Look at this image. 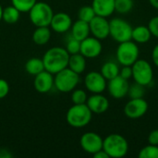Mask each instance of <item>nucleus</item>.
Instances as JSON below:
<instances>
[{
    "mask_svg": "<svg viewBox=\"0 0 158 158\" xmlns=\"http://www.w3.org/2000/svg\"><path fill=\"white\" fill-rule=\"evenodd\" d=\"M69 54L64 47L54 46L48 49L43 56L44 69L53 75L68 68Z\"/></svg>",
    "mask_w": 158,
    "mask_h": 158,
    "instance_id": "1",
    "label": "nucleus"
},
{
    "mask_svg": "<svg viewBox=\"0 0 158 158\" xmlns=\"http://www.w3.org/2000/svg\"><path fill=\"white\" fill-rule=\"evenodd\" d=\"M103 150L109 158H122L126 156L129 152V143L124 136L112 133L104 139Z\"/></svg>",
    "mask_w": 158,
    "mask_h": 158,
    "instance_id": "2",
    "label": "nucleus"
},
{
    "mask_svg": "<svg viewBox=\"0 0 158 158\" xmlns=\"http://www.w3.org/2000/svg\"><path fill=\"white\" fill-rule=\"evenodd\" d=\"M93 118V113L86 104L73 105L67 112L66 119L73 128H83L87 126Z\"/></svg>",
    "mask_w": 158,
    "mask_h": 158,
    "instance_id": "3",
    "label": "nucleus"
},
{
    "mask_svg": "<svg viewBox=\"0 0 158 158\" xmlns=\"http://www.w3.org/2000/svg\"><path fill=\"white\" fill-rule=\"evenodd\" d=\"M140 56V49L138 44L130 40L118 44L116 51L117 62L120 66H132Z\"/></svg>",
    "mask_w": 158,
    "mask_h": 158,
    "instance_id": "4",
    "label": "nucleus"
},
{
    "mask_svg": "<svg viewBox=\"0 0 158 158\" xmlns=\"http://www.w3.org/2000/svg\"><path fill=\"white\" fill-rule=\"evenodd\" d=\"M30 19L35 27H49L54 12L49 4L45 2H36L29 11Z\"/></svg>",
    "mask_w": 158,
    "mask_h": 158,
    "instance_id": "5",
    "label": "nucleus"
},
{
    "mask_svg": "<svg viewBox=\"0 0 158 158\" xmlns=\"http://www.w3.org/2000/svg\"><path fill=\"white\" fill-rule=\"evenodd\" d=\"M79 75L69 68H66L55 74L54 85L61 93L72 92L80 81Z\"/></svg>",
    "mask_w": 158,
    "mask_h": 158,
    "instance_id": "6",
    "label": "nucleus"
},
{
    "mask_svg": "<svg viewBox=\"0 0 158 158\" xmlns=\"http://www.w3.org/2000/svg\"><path fill=\"white\" fill-rule=\"evenodd\" d=\"M132 29L131 25L123 19L114 18L109 20V36L118 44L131 40Z\"/></svg>",
    "mask_w": 158,
    "mask_h": 158,
    "instance_id": "7",
    "label": "nucleus"
},
{
    "mask_svg": "<svg viewBox=\"0 0 158 158\" xmlns=\"http://www.w3.org/2000/svg\"><path fill=\"white\" fill-rule=\"evenodd\" d=\"M132 79L135 82L148 86L153 82L154 70L150 62L145 59H138L132 66Z\"/></svg>",
    "mask_w": 158,
    "mask_h": 158,
    "instance_id": "8",
    "label": "nucleus"
},
{
    "mask_svg": "<svg viewBox=\"0 0 158 158\" xmlns=\"http://www.w3.org/2000/svg\"><path fill=\"white\" fill-rule=\"evenodd\" d=\"M149 106L143 98L130 99L124 106V114L127 118L136 119L143 117L148 111Z\"/></svg>",
    "mask_w": 158,
    "mask_h": 158,
    "instance_id": "9",
    "label": "nucleus"
},
{
    "mask_svg": "<svg viewBox=\"0 0 158 158\" xmlns=\"http://www.w3.org/2000/svg\"><path fill=\"white\" fill-rule=\"evenodd\" d=\"M84 85L92 94H103L107 86V81L99 71H91L84 78Z\"/></svg>",
    "mask_w": 158,
    "mask_h": 158,
    "instance_id": "10",
    "label": "nucleus"
},
{
    "mask_svg": "<svg viewBox=\"0 0 158 158\" xmlns=\"http://www.w3.org/2000/svg\"><path fill=\"white\" fill-rule=\"evenodd\" d=\"M104 139L95 132L88 131L82 134L80 140L81 146L82 150L90 155H94L96 152L103 149Z\"/></svg>",
    "mask_w": 158,
    "mask_h": 158,
    "instance_id": "11",
    "label": "nucleus"
},
{
    "mask_svg": "<svg viewBox=\"0 0 158 158\" xmlns=\"http://www.w3.org/2000/svg\"><path fill=\"white\" fill-rule=\"evenodd\" d=\"M103 51V45L101 40L92 36H88L81 42L80 53L86 58H95L101 55Z\"/></svg>",
    "mask_w": 158,
    "mask_h": 158,
    "instance_id": "12",
    "label": "nucleus"
},
{
    "mask_svg": "<svg viewBox=\"0 0 158 158\" xmlns=\"http://www.w3.org/2000/svg\"><path fill=\"white\" fill-rule=\"evenodd\" d=\"M130 83L128 80L123 79L119 75L116 78L107 81L106 89L109 94L115 99H121L128 95Z\"/></svg>",
    "mask_w": 158,
    "mask_h": 158,
    "instance_id": "13",
    "label": "nucleus"
},
{
    "mask_svg": "<svg viewBox=\"0 0 158 158\" xmlns=\"http://www.w3.org/2000/svg\"><path fill=\"white\" fill-rule=\"evenodd\" d=\"M90 31L94 37L99 40H105L109 36V20L101 16H95L90 22Z\"/></svg>",
    "mask_w": 158,
    "mask_h": 158,
    "instance_id": "14",
    "label": "nucleus"
},
{
    "mask_svg": "<svg viewBox=\"0 0 158 158\" xmlns=\"http://www.w3.org/2000/svg\"><path fill=\"white\" fill-rule=\"evenodd\" d=\"M86 105L90 108L93 114H104L109 108L108 99L102 94H93L88 97Z\"/></svg>",
    "mask_w": 158,
    "mask_h": 158,
    "instance_id": "15",
    "label": "nucleus"
},
{
    "mask_svg": "<svg viewBox=\"0 0 158 158\" xmlns=\"http://www.w3.org/2000/svg\"><path fill=\"white\" fill-rule=\"evenodd\" d=\"M34 89L40 94H46L54 86V76L47 70H44L39 74L35 75L33 81Z\"/></svg>",
    "mask_w": 158,
    "mask_h": 158,
    "instance_id": "16",
    "label": "nucleus"
},
{
    "mask_svg": "<svg viewBox=\"0 0 158 158\" xmlns=\"http://www.w3.org/2000/svg\"><path fill=\"white\" fill-rule=\"evenodd\" d=\"M71 25H72V19L70 16L64 12L54 14L50 23V27L52 28V30L58 33H63L68 31L71 28Z\"/></svg>",
    "mask_w": 158,
    "mask_h": 158,
    "instance_id": "17",
    "label": "nucleus"
},
{
    "mask_svg": "<svg viewBox=\"0 0 158 158\" xmlns=\"http://www.w3.org/2000/svg\"><path fill=\"white\" fill-rule=\"evenodd\" d=\"M92 6L97 16L108 18L115 12V0H93Z\"/></svg>",
    "mask_w": 158,
    "mask_h": 158,
    "instance_id": "18",
    "label": "nucleus"
},
{
    "mask_svg": "<svg viewBox=\"0 0 158 158\" xmlns=\"http://www.w3.org/2000/svg\"><path fill=\"white\" fill-rule=\"evenodd\" d=\"M71 36L79 41H82L85 38H87L91 31H90V26L89 22L83 21L81 19H78L71 25Z\"/></svg>",
    "mask_w": 158,
    "mask_h": 158,
    "instance_id": "19",
    "label": "nucleus"
},
{
    "mask_svg": "<svg viewBox=\"0 0 158 158\" xmlns=\"http://www.w3.org/2000/svg\"><path fill=\"white\" fill-rule=\"evenodd\" d=\"M152 33L148 28V26L139 25L132 29L131 32V40L136 44H146L151 40Z\"/></svg>",
    "mask_w": 158,
    "mask_h": 158,
    "instance_id": "20",
    "label": "nucleus"
},
{
    "mask_svg": "<svg viewBox=\"0 0 158 158\" xmlns=\"http://www.w3.org/2000/svg\"><path fill=\"white\" fill-rule=\"evenodd\" d=\"M68 68L78 74L82 73L86 69V57L81 53L69 55Z\"/></svg>",
    "mask_w": 158,
    "mask_h": 158,
    "instance_id": "21",
    "label": "nucleus"
},
{
    "mask_svg": "<svg viewBox=\"0 0 158 158\" xmlns=\"http://www.w3.org/2000/svg\"><path fill=\"white\" fill-rule=\"evenodd\" d=\"M119 64L115 61H106L101 67L100 72L106 78V81L112 80L119 75Z\"/></svg>",
    "mask_w": 158,
    "mask_h": 158,
    "instance_id": "22",
    "label": "nucleus"
},
{
    "mask_svg": "<svg viewBox=\"0 0 158 158\" xmlns=\"http://www.w3.org/2000/svg\"><path fill=\"white\" fill-rule=\"evenodd\" d=\"M51 38V31L49 27L42 26V27H36L32 33V41L34 44L38 45H44L46 44Z\"/></svg>",
    "mask_w": 158,
    "mask_h": 158,
    "instance_id": "23",
    "label": "nucleus"
},
{
    "mask_svg": "<svg viewBox=\"0 0 158 158\" xmlns=\"http://www.w3.org/2000/svg\"><path fill=\"white\" fill-rule=\"evenodd\" d=\"M25 69L31 75L35 76L39 74L40 72L44 70V65L43 59L37 58V57L30 58L29 60H27L25 64Z\"/></svg>",
    "mask_w": 158,
    "mask_h": 158,
    "instance_id": "24",
    "label": "nucleus"
},
{
    "mask_svg": "<svg viewBox=\"0 0 158 158\" xmlns=\"http://www.w3.org/2000/svg\"><path fill=\"white\" fill-rule=\"evenodd\" d=\"M19 16H20V11L18 10L14 6H9L3 8L2 19L8 24L16 23L19 20Z\"/></svg>",
    "mask_w": 158,
    "mask_h": 158,
    "instance_id": "25",
    "label": "nucleus"
},
{
    "mask_svg": "<svg viewBox=\"0 0 158 158\" xmlns=\"http://www.w3.org/2000/svg\"><path fill=\"white\" fill-rule=\"evenodd\" d=\"M134 6L133 0H115V11L119 14L130 13Z\"/></svg>",
    "mask_w": 158,
    "mask_h": 158,
    "instance_id": "26",
    "label": "nucleus"
},
{
    "mask_svg": "<svg viewBox=\"0 0 158 158\" xmlns=\"http://www.w3.org/2000/svg\"><path fill=\"white\" fill-rule=\"evenodd\" d=\"M145 94V86L133 82L130 85L129 91H128V96L131 99H137V98H143Z\"/></svg>",
    "mask_w": 158,
    "mask_h": 158,
    "instance_id": "27",
    "label": "nucleus"
},
{
    "mask_svg": "<svg viewBox=\"0 0 158 158\" xmlns=\"http://www.w3.org/2000/svg\"><path fill=\"white\" fill-rule=\"evenodd\" d=\"M95 16H96V14H95V12H94L92 6H81L79 9V12H78L79 19H81V20L86 21V22H90Z\"/></svg>",
    "mask_w": 158,
    "mask_h": 158,
    "instance_id": "28",
    "label": "nucleus"
},
{
    "mask_svg": "<svg viewBox=\"0 0 158 158\" xmlns=\"http://www.w3.org/2000/svg\"><path fill=\"white\" fill-rule=\"evenodd\" d=\"M37 0H11L12 6H14L20 13H26L31 10Z\"/></svg>",
    "mask_w": 158,
    "mask_h": 158,
    "instance_id": "29",
    "label": "nucleus"
},
{
    "mask_svg": "<svg viewBox=\"0 0 158 158\" xmlns=\"http://www.w3.org/2000/svg\"><path fill=\"white\" fill-rule=\"evenodd\" d=\"M139 158H158V145L148 144L143 147L139 154Z\"/></svg>",
    "mask_w": 158,
    "mask_h": 158,
    "instance_id": "30",
    "label": "nucleus"
},
{
    "mask_svg": "<svg viewBox=\"0 0 158 158\" xmlns=\"http://www.w3.org/2000/svg\"><path fill=\"white\" fill-rule=\"evenodd\" d=\"M88 99L87 94L82 89H74L71 94V101L73 105H81L86 104Z\"/></svg>",
    "mask_w": 158,
    "mask_h": 158,
    "instance_id": "31",
    "label": "nucleus"
},
{
    "mask_svg": "<svg viewBox=\"0 0 158 158\" xmlns=\"http://www.w3.org/2000/svg\"><path fill=\"white\" fill-rule=\"evenodd\" d=\"M66 50L68 51V53L69 55L80 53V50H81V41H79V40H77V39H75V38H73L71 36L69 39V41L67 42Z\"/></svg>",
    "mask_w": 158,
    "mask_h": 158,
    "instance_id": "32",
    "label": "nucleus"
},
{
    "mask_svg": "<svg viewBox=\"0 0 158 158\" xmlns=\"http://www.w3.org/2000/svg\"><path fill=\"white\" fill-rule=\"evenodd\" d=\"M148 28L152 33V36H155L156 38L158 39V16L152 18L149 20Z\"/></svg>",
    "mask_w": 158,
    "mask_h": 158,
    "instance_id": "33",
    "label": "nucleus"
},
{
    "mask_svg": "<svg viewBox=\"0 0 158 158\" xmlns=\"http://www.w3.org/2000/svg\"><path fill=\"white\" fill-rule=\"evenodd\" d=\"M119 76L125 80H130L132 78V69L131 66H122L119 69Z\"/></svg>",
    "mask_w": 158,
    "mask_h": 158,
    "instance_id": "34",
    "label": "nucleus"
},
{
    "mask_svg": "<svg viewBox=\"0 0 158 158\" xmlns=\"http://www.w3.org/2000/svg\"><path fill=\"white\" fill-rule=\"evenodd\" d=\"M9 93V84L8 82L4 80L0 79V99L5 98Z\"/></svg>",
    "mask_w": 158,
    "mask_h": 158,
    "instance_id": "35",
    "label": "nucleus"
},
{
    "mask_svg": "<svg viewBox=\"0 0 158 158\" xmlns=\"http://www.w3.org/2000/svg\"><path fill=\"white\" fill-rule=\"evenodd\" d=\"M148 143L158 145V129L152 131L148 135Z\"/></svg>",
    "mask_w": 158,
    "mask_h": 158,
    "instance_id": "36",
    "label": "nucleus"
},
{
    "mask_svg": "<svg viewBox=\"0 0 158 158\" xmlns=\"http://www.w3.org/2000/svg\"><path fill=\"white\" fill-rule=\"evenodd\" d=\"M152 60L154 64L158 68V44L152 50Z\"/></svg>",
    "mask_w": 158,
    "mask_h": 158,
    "instance_id": "37",
    "label": "nucleus"
},
{
    "mask_svg": "<svg viewBox=\"0 0 158 158\" xmlns=\"http://www.w3.org/2000/svg\"><path fill=\"white\" fill-rule=\"evenodd\" d=\"M93 156H94V158H109L108 155H107L103 149L100 150V151H98V152H96V153L94 154Z\"/></svg>",
    "mask_w": 158,
    "mask_h": 158,
    "instance_id": "38",
    "label": "nucleus"
},
{
    "mask_svg": "<svg viewBox=\"0 0 158 158\" xmlns=\"http://www.w3.org/2000/svg\"><path fill=\"white\" fill-rule=\"evenodd\" d=\"M148 1H149L150 5H151L153 7L158 9V0H148Z\"/></svg>",
    "mask_w": 158,
    "mask_h": 158,
    "instance_id": "39",
    "label": "nucleus"
},
{
    "mask_svg": "<svg viewBox=\"0 0 158 158\" xmlns=\"http://www.w3.org/2000/svg\"><path fill=\"white\" fill-rule=\"evenodd\" d=\"M2 12H3V7L0 5V21L2 20Z\"/></svg>",
    "mask_w": 158,
    "mask_h": 158,
    "instance_id": "40",
    "label": "nucleus"
}]
</instances>
